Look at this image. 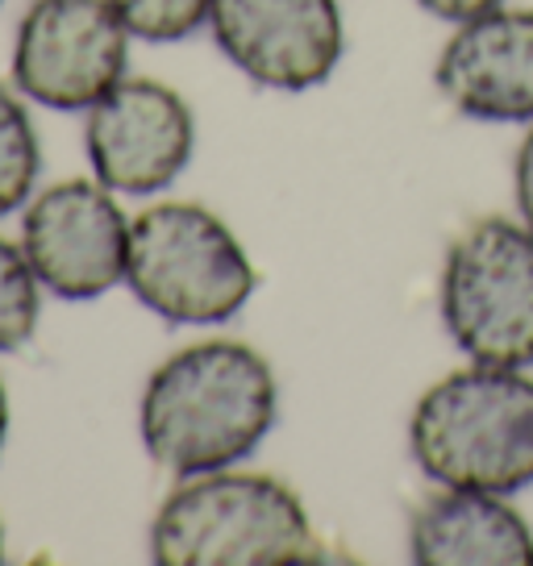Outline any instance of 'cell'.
Returning a JSON list of instances; mask_svg holds the SVG:
<instances>
[{"instance_id":"17","label":"cell","mask_w":533,"mask_h":566,"mask_svg":"<svg viewBox=\"0 0 533 566\" xmlns=\"http://www.w3.org/2000/svg\"><path fill=\"white\" fill-rule=\"evenodd\" d=\"M4 438H9V396L0 388V446H4Z\"/></svg>"},{"instance_id":"16","label":"cell","mask_w":533,"mask_h":566,"mask_svg":"<svg viewBox=\"0 0 533 566\" xmlns=\"http://www.w3.org/2000/svg\"><path fill=\"white\" fill-rule=\"evenodd\" d=\"M426 13H433V18H442V21H471V18H480V13H488V9H500L504 0H417Z\"/></svg>"},{"instance_id":"3","label":"cell","mask_w":533,"mask_h":566,"mask_svg":"<svg viewBox=\"0 0 533 566\" xmlns=\"http://www.w3.org/2000/svg\"><path fill=\"white\" fill-rule=\"evenodd\" d=\"M150 558L159 566H288L313 563L317 537L292 488L226 467L192 475L163 500Z\"/></svg>"},{"instance_id":"12","label":"cell","mask_w":533,"mask_h":566,"mask_svg":"<svg viewBox=\"0 0 533 566\" xmlns=\"http://www.w3.org/2000/svg\"><path fill=\"white\" fill-rule=\"evenodd\" d=\"M42 155L30 113L13 92L0 84V217L18 212L38 184Z\"/></svg>"},{"instance_id":"5","label":"cell","mask_w":533,"mask_h":566,"mask_svg":"<svg viewBox=\"0 0 533 566\" xmlns=\"http://www.w3.org/2000/svg\"><path fill=\"white\" fill-rule=\"evenodd\" d=\"M442 325L471 363L533 367V230L483 217L450 242L442 266Z\"/></svg>"},{"instance_id":"7","label":"cell","mask_w":533,"mask_h":566,"mask_svg":"<svg viewBox=\"0 0 533 566\" xmlns=\"http://www.w3.org/2000/svg\"><path fill=\"white\" fill-rule=\"evenodd\" d=\"M21 254L51 296L96 301L125 283L129 221L101 179H63L21 217Z\"/></svg>"},{"instance_id":"15","label":"cell","mask_w":533,"mask_h":566,"mask_svg":"<svg viewBox=\"0 0 533 566\" xmlns=\"http://www.w3.org/2000/svg\"><path fill=\"white\" fill-rule=\"evenodd\" d=\"M513 188H516V212H521V221L533 230V122H530V134H525V142L516 146Z\"/></svg>"},{"instance_id":"2","label":"cell","mask_w":533,"mask_h":566,"mask_svg":"<svg viewBox=\"0 0 533 566\" xmlns=\"http://www.w3.org/2000/svg\"><path fill=\"white\" fill-rule=\"evenodd\" d=\"M417 467L442 488L513 495L533 483V379L471 363L438 379L409 417Z\"/></svg>"},{"instance_id":"10","label":"cell","mask_w":533,"mask_h":566,"mask_svg":"<svg viewBox=\"0 0 533 566\" xmlns=\"http://www.w3.org/2000/svg\"><path fill=\"white\" fill-rule=\"evenodd\" d=\"M433 84L462 117L533 122V9H488L459 21Z\"/></svg>"},{"instance_id":"14","label":"cell","mask_w":533,"mask_h":566,"mask_svg":"<svg viewBox=\"0 0 533 566\" xmlns=\"http://www.w3.org/2000/svg\"><path fill=\"white\" fill-rule=\"evenodd\" d=\"M108 4L129 30V38H143L150 46L192 38L213 9V0H108Z\"/></svg>"},{"instance_id":"11","label":"cell","mask_w":533,"mask_h":566,"mask_svg":"<svg viewBox=\"0 0 533 566\" xmlns=\"http://www.w3.org/2000/svg\"><path fill=\"white\" fill-rule=\"evenodd\" d=\"M409 558L421 566H533V533L504 495L446 488L412 513Z\"/></svg>"},{"instance_id":"18","label":"cell","mask_w":533,"mask_h":566,"mask_svg":"<svg viewBox=\"0 0 533 566\" xmlns=\"http://www.w3.org/2000/svg\"><path fill=\"white\" fill-rule=\"evenodd\" d=\"M0 563H4V533H0Z\"/></svg>"},{"instance_id":"4","label":"cell","mask_w":533,"mask_h":566,"mask_svg":"<svg viewBox=\"0 0 533 566\" xmlns=\"http://www.w3.org/2000/svg\"><path fill=\"white\" fill-rule=\"evenodd\" d=\"M125 283L171 325H217L247 308L259 275L217 212L171 200L129 221Z\"/></svg>"},{"instance_id":"6","label":"cell","mask_w":533,"mask_h":566,"mask_svg":"<svg viewBox=\"0 0 533 566\" xmlns=\"http://www.w3.org/2000/svg\"><path fill=\"white\" fill-rule=\"evenodd\" d=\"M129 30L108 0H34L13 42V84L54 113H88L125 80Z\"/></svg>"},{"instance_id":"8","label":"cell","mask_w":533,"mask_h":566,"mask_svg":"<svg viewBox=\"0 0 533 566\" xmlns=\"http://www.w3.org/2000/svg\"><path fill=\"white\" fill-rule=\"evenodd\" d=\"M192 108L159 80H122L84 122L92 176L125 196H150L176 184L192 159Z\"/></svg>"},{"instance_id":"13","label":"cell","mask_w":533,"mask_h":566,"mask_svg":"<svg viewBox=\"0 0 533 566\" xmlns=\"http://www.w3.org/2000/svg\"><path fill=\"white\" fill-rule=\"evenodd\" d=\"M42 283L30 271L21 247L0 238V354L25 346L38 329L42 313Z\"/></svg>"},{"instance_id":"9","label":"cell","mask_w":533,"mask_h":566,"mask_svg":"<svg viewBox=\"0 0 533 566\" xmlns=\"http://www.w3.org/2000/svg\"><path fill=\"white\" fill-rule=\"evenodd\" d=\"M209 30L233 67L275 92L325 84L346 46L338 0H213Z\"/></svg>"},{"instance_id":"1","label":"cell","mask_w":533,"mask_h":566,"mask_svg":"<svg viewBox=\"0 0 533 566\" xmlns=\"http://www.w3.org/2000/svg\"><path fill=\"white\" fill-rule=\"evenodd\" d=\"M275 412L280 388L263 354L242 342H196L146 379L138 429L163 471L192 479L254 454Z\"/></svg>"}]
</instances>
